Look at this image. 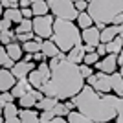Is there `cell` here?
Returning <instances> with one entry per match:
<instances>
[{
    "label": "cell",
    "instance_id": "6da1fadb",
    "mask_svg": "<svg viewBox=\"0 0 123 123\" xmlns=\"http://www.w3.org/2000/svg\"><path fill=\"white\" fill-rule=\"evenodd\" d=\"M85 86L86 79L83 77L79 66L64 59L57 68H51V79L41 88V92L46 98H55L64 103L77 98Z\"/></svg>",
    "mask_w": 123,
    "mask_h": 123
},
{
    "label": "cell",
    "instance_id": "7a4b0ae2",
    "mask_svg": "<svg viewBox=\"0 0 123 123\" xmlns=\"http://www.w3.org/2000/svg\"><path fill=\"white\" fill-rule=\"evenodd\" d=\"M77 103V110L90 118L94 123H110L118 118V103L119 98L114 94L101 96L92 86H85L83 92L74 98Z\"/></svg>",
    "mask_w": 123,
    "mask_h": 123
},
{
    "label": "cell",
    "instance_id": "3957f363",
    "mask_svg": "<svg viewBox=\"0 0 123 123\" xmlns=\"http://www.w3.org/2000/svg\"><path fill=\"white\" fill-rule=\"evenodd\" d=\"M123 13V0H92L88 2V15L94 18L98 30L112 26L114 20Z\"/></svg>",
    "mask_w": 123,
    "mask_h": 123
},
{
    "label": "cell",
    "instance_id": "277c9868",
    "mask_svg": "<svg viewBox=\"0 0 123 123\" xmlns=\"http://www.w3.org/2000/svg\"><path fill=\"white\" fill-rule=\"evenodd\" d=\"M51 41L57 44V48H59L62 53L68 55L75 46H81L83 31L79 30V26H77L75 22H68V20H59V18H55Z\"/></svg>",
    "mask_w": 123,
    "mask_h": 123
},
{
    "label": "cell",
    "instance_id": "5b68a950",
    "mask_svg": "<svg viewBox=\"0 0 123 123\" xmlns=\"http://www.w3.org/2000/svg\"><path fill=\"white\" fill-rule=\"evenodd\" d=\"M50 11L51 15L59 18V20H68V22H77L79 18V11L75 9V4L70 0H50Z\"/></svg>",
    "mask_w": 123,
    "mask_h": 123
},
{
    "label": "cell",
    "instance_id": "8992f818",
    "mask_svg": "<svg viewBox=\"0 0 123 123\" xmlns=\"http://www.w3.org/2000/svg\"><path fill=\"white\" fill-rule=\"evenodd\" d=\"M53 26H55V17L46 15V17H37L33 18V33L41 37L44 41H51L53 37Z\"/></svg>",
    "mask_w": 123,
    "mask_h": 123
},
{
    "label": "cell",
    "instance_id": "52a82bcc",
    "mask_svg": "<svg viewBox=\"0 0 123 123\" xmlns=\"http://www.w3.org/2000/svg\"><path fill=\"white\" fill-rule=\"evenodd\" d=\"M118 55H107V57H103L101 61L96 64V70L98 72H103V74H107V75H112V74L118 72Z\"/></svg>",
    "mask_w": 123,
    "mask_h": 123
},
{
    "label": "cell",
    "instance_id": "ba28073f",
    "mask_svg": "<svg viewBox=\"0 0 123 123\" xmlns=\"http://www.w3.org/2000/svg\"><path fill=\"white\" fill-rule=\"evenodd\" d=\"M96 77H98V81H96V85H94L92 88L98 94H101V96H108V94L112 92L110 75H107V74H103V72H96Z\"/></svg>",
    "mask_w": 123,
    "mask_h": 123
},
{
    "label": "cell",
    "instance_id": "9c48e42d",
    "mask_svg": "<svg viewBox=\"0 0 123 123\" xmlns=\"http://www.w3.org/2000/svg\"><path fill=\"white\" fill-rule=\"evenodd\" d=\"M33 70H37L35 62L20 61V62H17L15 66L11 68V74L17 77V81H20V79H28V77H30V74L33 72Z\"/></svg>",
    "mask_w": 123,
    "mask_h": 123
},
{
    "label": "cell",
    "instance_id": "30bf717a",
    "mask_svg": "<svg viewBox=\"0 0 123 123\" xmlns=\"http://www.w3.org/2000/svg\"><path fill=\"white\" fill-rule=\"evenodd\" d=\"M41 99H44V94H42L41 90H35V88H33V90L28 92L22 99H18L17 105H18L20 108H35L37 103L41 101Z\"/></svg>",
    "mask_w": 123,
    "mask_h": 123
},
{
    "label": "cell",
    "instance_id": "8fae6325",
    "mask_svg": "<svg viewBox=\"0 0 123 123\" xmlns=\"http://www.w3.org/2000/svg\"><path fill=\"white\" fill-rule=\"evenodd\" d=\"M83 42H85L86 46L98 48L99 44H101V30H98L96 26L85 30V31H83Z\"/></svg>",
    "mask_w": 123,
    "mask_h": 123
},
{
    "label": "cell",
    "instance_id": "7c38bea8",
    "mask_svg": "<svg viewBox=\"0 0 123 123\" xmlns=\"http://www.w3.org/2000/svg\"><path fill=\"white\" fill-rule=\"evenodd\" d=\"M17 85V77L11 74V70L2 68L0 70V90L2 92H11Z\"/></svg>",
    "mask_w": 123,
    "mask_h": 123
},
{
    "label": "cell",
    "instance_id": "4fadbf2b",
    "mask_svg": "<svg viewBox=\"0 0 123 123\" xmlns=\"http://www.w3.org/2000/svg\"><path fill=\"white\" fill-rule=\"evenodd\" d=\"M85 57H86V48H85V44H81V46L74 48V50L66 55V59L70 62H74V64H77V66H81L83 62H85Z\"/></svg>",
    "mask_w": 123,
    "mask_h": 123
},
{
    "label": "cell",
    "instance_id": "5bb4252c",
    "mask_svg": "<svg viewBox=\"0 0 123 123\" xmlns=\"http://www.w3.org/2000/svg\"><path fill=\"white\" fill-rule=\"evenodd\" d=\"M33 90V86H31V83L30 79H20V81H17L15 88L11 90V94L15 96V99H22L28 92H31Z\"/></svg>",
    "mask_w": 123,
    "mask_h": 123
},
{
    "label": "cell",
    "instance_id": "9a60e30c",
    "mask_svg": "<svg viewBox=\"0 0 123 123\" xmlns=\"http://www.w3.org/2000/svg\"><path fill=\"white\" fill-rule=\"evenodd\" d=\"M20 121L22 123H42L41 121V114L35 108H20Z\"/></svg>",
    "mask_w": 123,
    "mask_h": 123
},
{
    "label": "cell",
    "instance_id": "2e32d148",
    "mask_svg": "<svg viewBox=\"0 0 123 123\" xmlns=\"http://www.w3.org/2000/svg\"><path fill=\"white\" fill-rule=\"evenodd\" d=\"M31 11H33V17H46V15H51L50 11V4L44 2V0H33L31 4Z\"/></svg>",
    "mask_w": 123,
    "mask_h": 123
},
{
    "label": "cell",
    "instance_id": "e0dca14e",
    "mask_svg": "<svg viewBox=\"0 0 123 123\" xmlns=\"http://www.w3.org/2000/svg\"><path fill=\"white\" fill-rule=\"evenodd\" d=\"M6 51H7V55L13 59L15 62H20L22 59H24V50H22V44H18V42H13V44H9V46H4Z\"/></svg>",
    "mask_w": 123,
    "mask_h": 123
},
{
    "label": "cell",
    "instance_id": "ac0fdd59",
    "mask_svg": "<svg viewBox=\"0 0 123 123\" xmlns=\"http://www.w3.org/2000/svg\"><path fill=\"white\" fill-rule=\"evenodd\" d=\"M42 53H44L46 59H55V57L61 55L62 51L57 48V44L53 41H44V44H42Z\"/></svg>",
    "mask_w": 123,
    "mask_h": 123
},
{
    "label": "cell",
    "instance_id": "d6986e66",
    "mask_svg": "<svg viewBox=\"0 0 123 123\" xmlns=\"http://www.w3.org/2000/svg\"><path fill=\"white\" fill-rule=\"evenodd\" d=\"M59 99H55V98H46L44 96V99H41V101L37 103V107H35V110H41V112H48V110H53V108L59 105Z\"/></svg>",
    "mask_w": 123,
    "mask_h": 123
},
{
    "label": "cell",
    "instance_id": "ffe728a7",
    "mask_svg": "<svg viewBox=\"0 0 123 123\" xmlns=\"http://www.w3.org/2000/svg\"><path fill=\"white\" fill-rule=\"evenodd\" d=\"M110 81H112V92L114 96H118L119 99L123 98V77L119 75V72L112 74L110 75Z\"/></svg>",
    "mask_w": 123,
    "mask_h": 123
},
{
    "label": "cell",
    "instance_id": "44dd1931",
    "mask_svg": "<svg viewBox=\"0 0 123 123\" xmlns=\"http://www.w3.org/2000/svg\"><path fill=\"white\" fill-rule=\"evenodd\" d=\"M2 18H7V20H11L15 26L22 24V20H24V17H22V9H6L4 15H2Z\"/></svg>",
    "mask_w": 123,
    "mask_h": 123
},
{
    "label": "cell",
    "instance_id": "7402d4cb",
    "mask_svg": "<svg viewBox=\"0 0 123 123\" xmlns=\"http://www.w3.org/2000/svg\"><path fill=\"white\" fill-rule=\"evenodd\" d=\"M2 116H4V119H15L20 116V107L17 105V103H11V105H7V107L2 108Z\"/></svg>",
    "mask_w": 123,
    "mask_h": 123
},
{
    "label": "cell",
    "instance_id": "603a6c76",
    "mask_svg": "<svg viewBox=\"0 0 123 123\" xmlns=\"http://www.w3.org/2000/svg\"><path fill=\"white\" fill-rule=\"evenodd\" d=\"M75 24L79 26V30H81V31H85V30H88V28H92V26H94V18L88 15V11H85V13L79 15V18H77Z\"/></svg>",
    "mask_w": 123,
    "mask_h": 123
},
{
    "label": "cell",
    "instance_id": "cb8c5ba5",
    "mask_svg": "<svg viewBox=\"0 0 123 123\" xmlns=\"http://www.w3.org/2000/svg\"><path fill=\"white\" fill-rule=\"evenodd\" d=\"M68 123H94L90 118H86L85 114H81L79 110H74V112L68 114Z\"/></svg>",
    "mask_w": 123,
    "mask_h": 123
},
{
    "label": "cell",
    "instance_id": "d4e9b609",
    "mask_svg": "<svg viewBox=\"0 0 123 123\" xmlns=\"http://www.w3.org/2000/svg\"><path fill=\"white\" fill-rule=\"evenodd\" d=\"M44 44V42H42ZM42 44L37 41H30L26 42V44H22V50H24V53H31V55H35V53H41L42 51Z\"/></svg>",
    "mask_w": 123,
    "mask_h": 123
},
{
    "label": "cell",
    "instance_id": "484cf974",
    "mask_svg": "<svg viewBox=\"0 0 123 123\" xmlns=\"http://www.w3.org/2000/svg\"><path fill=\"white\" fill-rule=\"evenodd\" d=\"M0 64H2V68H6V70H11V68L17 64V62L13 61L9 55H7V51H6L4 46L0 48Z\"/></svg>",
    "mask_w": 123,
    "mask_h": 123
},
{
    "label": "cell",
    "instance_id": "4316f807",
    "mask_svg": "<svg viewBox=\"0 0 123 123\" xmlns=\"http://www.w3.org/2000/svg\"><path fill=\"white\" fill-rule=\"evenodd\" d=\"M0 42L4 44V46H9L13 42H17V31H2L0 33Z\"/></svg>",
    "mask_w": 123,
    "mask_h": 123
},
{
    "label": "cell",
    "instance_id": "83f0119b",
    "mask_svg": "<svg viewBox=\"0 0 123 123\" xmlns=\"http://www.w3.org/2000/svg\"><path fill=\"white\" fill-rule=\"evenodd\" d=\"M17 35H24V33H33V20H28V18H24L22 20V24L17 26Z\"/></svg>",
    "mask_w": 123,
    "mask_h": 123
},
{
    "label": "cell",
    "instance_id": "f1b7e54d",
    "mask_svg": "<svg viewBox=\"0 0 123 123\" xmlns=\"http://www.w3.org/2000/svg\"><path fill=\"white\" fill-rule=\"evenodd\" d=\"M53 114H55V118H68V114H70V110L66 108V105L64 103H59L55 108H53Z\"/></svg>",
    "mask_w": 123,
    "mask_h": 123
},
{
    "label": "cell",
    "instance_id": "f546056e",
    "mask_svg": "<svg viewBox=\"0 0 123 123\" xmlns=\"http://www.w3.org/2000/svg\"><path fill=\"white\" fill-rule=\"evenodd\" d=\"M11 103H15V96L11 92H2V96H0V107L4 108L7 105H11Z\"/></svg>",
    "mask_w": 123,
    "mask_h": 123
},
{
    "label": "cell",
    "instance_id": "4dcf8cb0",
    "mask_svg": "<svg viewBox=\"0 0 123 123\" xmlns=\"http://www.w3.org/2000/svg\"><path fill=\"white\" fill-rule=\"evenodd\" d=\"M0 4H2L4 11L6 9H20V4L17 0H0Z\"/></svg>",
    "mask_w": 123,
    "mask_h": 123
},
{
    "label": "cell",
    "instance_id": "1f68e13d",
    "mask_svg": "<svg viewBox=\"0 0 123 123\" xmlns=\"http://www.w3.org/2000/svg\"><path fill=\"white\" fill-rule=\"evenodd\" d=\"M79 70H81V74H83V77H85V79H88V77H92L94 74V68L92 66H86V64H81V66H79Z\"/></svg>",
    "mask_w": 123,
    "mask_h": 123
},
{
    "label": "cell",
    "instance_id": "d6a6232c",
    "mask_svg": "<svg viewBox=\"0 0 123 123\" xmlns=\"http://www.w3.org/2000/svg\"><path fill=\"white\" fill-rule=\"evenodd\" d=\"M74 4H75V9L79 11V13H85V11H88V2H86V0H75Z\"/></svg>",
    "mask_w": 123,
    "mask_h": 123
},
{
    "label": "cell",
    "instance_id": "836d02e7",
    "mask_svg": "<svg viewBox=\"0 0 123 123\" xmlns=\"http://www.w3.org/2000/svg\"><path fill=\"white\" fill-rule=\"evenodd\" d=\"M51 119H55V114H53V110H48V112H41V121H42V123H50Z\"/></svg>",
    "mask_w": 123,
    "mask_h": 123
},
{
    "label": "cell",
    "instance_id": "e575fe53",
    "mask_svg": "<svg viewBox=\"0 0 123 123\" xmlns=\"http://www.w3.org/2000/svg\"><path fill=\"white\" fill-rule=\"evenodd\" d=\"M11 24L13 22L7 20V18H0V33L2 31H11Z\"/></svg>",
    "mask_w": 123,
    "mask_h": 123
},
{
    "label": "cell",
    "instance_id": "d590c367",
    "mask_svg": "<svg viewBox=\"0 0 123 123\" xmlns=\"http://www.w3.org/2000/svg\"><path fill=\"white\" fill-rule=\"evenodd\" d=\"M96 53H98L101 59H103V57H107V55H108V51H107V44H103V42H101V44L96 48Z\"/></svg>",
    "mask_w": 123,
    "mask_h": 123
},
{
    "label": "cell",
    "instance_id": "8d00e7d4",
    "mask_svg": "<svg viewBox=\"0 0 123 123\" xmlns=\"http://www.w3.org/2000/svg\"><path fill=\"white\" fill-rule=\"evenodd\" d=\"M116 123H123V98L118 103V118H116Z\"/></svg>",
    "mask_w": 123,
    "mask_h": 123
},
{
    "label": "cell",
    "instance_id": "74e56055",
    "mask_svg": "<svg viewBox=\"0 0 123 123\" xmlns=\"http://www.w3.org/2000/svg\"><path fill=\"white\" fill-rule=\"evenodd\" d=\"M44 59H46V57H44V53H35V55H33V61H39V64H41V62H44Z\"/></svg>",
    "mask_w": 123,
    "mask_h": 123
},
{
    "label": "cell",
    "instance_id": "f35d334b",
    "mask_svg": "<svg viewBox=\"0 0 123 123\" xmlns=\"http://www.w3.org/2000/svg\"><path fill=\"white\" fill-rule=\"evenodd\" d=\"M50 123H68L66 118H55V119H51Z\"/></svg>",
    "mask_w": 123,
    "mask_h": 123
},
{
    "label": "cell",
    "instance_id": "ab89813d",
    "mask_svg": "<svg viewBox=\"0 0 123 123\" xmlns=\"http://www.w3.org/2000/svg\"><path fill=\"white\" fill-rule=\"evenodd\" d=\"M2 123H22V121H20V118H15V119H4Z\"/></svg>",
    "mask_w": 123,
    "mask_h": 123
},
{
    "label": "cell",
    "instance_id": "60d3db41",
    "mask_svg": "<svg viewBox=\"0 0 123 123\" xmlns=\"http://www.w3.org/2000/svg\"><path fill=\"white\" fill-rule=\"evenodd\" d=\"M118 64H119V66H123V51L118 55Z\"/></svg>",
    "mask_w": 123,
    "mask_h": 123
},
{
    "label": "cell",
    "instance_id": "b9f144b4",
    "mask_svg": "<svg viewBox=\"0 0 123 123\" xmlns=\"http://www.w3.org/2000/svg\"><path fill=\"white\" fill-rule=\"evenodd\" d=\"M119 75L123 77V66H119Z\"/></svg>",
    "mask_w": 123,
    "mask_h": 123
},
{
    "label": "cell",
    "instance_id": "7bdbcfd3",
    "mask_svg": "<svg viewBox=\"0 0 123 123\" xmlns=\"http://www.w3.org/2000/svg\"><path fill=\"white\" fill-rule=\"evenodd\" d=\"M110 123H116V121H110Z\"/></svg>",
    "mask_w": 123,
    "mask_h": 123
},
{
    "label": "cell",
    "instance_id": "ee69618b",
    "mask_svg": "<svg viewBox=\"0 0 123 123\" xmlns=\"http://www.w3.org/2000/svg\"><path fill=\"white\" fill-rule=\"evenodd\" d=\"M121 37H123V33H121Z\"/></svg>",
    "mask_w": 123,
    "mask_h": 123
}]
</instances>
